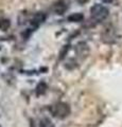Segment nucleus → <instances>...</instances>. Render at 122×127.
Masks as SVG:
<instances>
[{
    "instance_id": "obj_5",
    "label": "nucleus",
    "mask_w": 122,
    "mask_h": 127,
    "mask_svg": "<svg viewBox=\"0 0 122 127\" xmlns=\"http://www.w3.org/2000/svg\"><path fill=\"white\" fill-rule=\"evenodd\" d=\"M83 19H84V16L81 13H74L68 17V20L71 21V22H80V21L83 20Z\"/></svg>"
},
{
    "instance_id": "obj_4",
    "label": "nucleus",
    "mask_w": 122,
    "mask_h": 127,
    "mask_svg": "<svg viewBox=\"0 0 122 127\" xmlns=\"http://www.w3.org/2000/svg\"><path fill=\"white\" fill-rule=\"evenodd\" d=\"M67 7H68V5H67V2H65V1H63V0H61V1L56 2L55 4H54V6H53V11H54V13H55V14L62 15V14H64L65 12H66Z\"/></svg>"
},
{
    "instance_id": "obj_6",
    "label": "nucleus",
    "mask_w": 122,
    "mask_h": 127,
    "mask_svg": "<svg viewBox=\"0 0 122 127\" xmlns=\"http://www.w3.org/2000/svg\"><path fill=\"white\" fill-rule=\"evenodd\" d=\"M10 27H11V22L9 19H5V18L0 19V30L1 31H6Z\"/></svg>"
},
{
    "instance_id": "obj_10",
    "label": "nucleus",
    "mask_w": 122,
    "mask_h": 127,
    "mask_svg": "<svg viewBox=\"0 0 122 127\" xmlns=\"http://www.w3.org/2000/svg\"><path fill=\"white\" fill-rule=\"evenodd\" d=\"M0 127H1V126H0Z\"/></svg>"
},
{
    "instance_id": "obj_9",
    "label": "nucleus",
    "mask_w": 122,
    "mask_h": 127,
    "mask_svg": "<svg viewBox=\"0 0 122 127\" xmlns=\"http://www.w3.org/2000/svg\"><path fill=\"white\" fill-rule=\"evenodd\" d=\"M103 2H106V3H111V2H113L114 0H102Z\"/></svg>"
},
{
    "instance_id": "obj_7",
    "label": "nucleus",
    "mask_w": 122,
    "mask_h": 127,
    "mask_svg": "<svg viewBox=\"0 0 122 127\" xmlns=\"http://www.w3.org/2000/svg\"><path fill=\"white\" fill-rule=\"evenodd\" d=\"M41 127H55L49 119H42L41 121Z\"/></svg>"
},
{
    "instance_id": "obj_3",
    "label": "nucleus",
    "mask_w": 122,
    "mask_h": 127,
    "mask_svg": "<svg viewBox=\"0 0 122 127\" xmlns=\"http://www.w3.org/2000/svg\"><path fill=\"white\" fill-rule=\"evenodd\" d=\"M45 19H46V16L42 13L34 14L33 17L31 18V20H30L31 21V28H32V29H36V28H38L42 22L45 21Z\"/></svg>"
},
{
    "instance_id": "obj_1",
    "label": "nucleus",
    "mask_w": 122,
    "mask_h": 127,
    "mask_svg": "<svg viewBox=\"0 0 122 127\" xmlns=\"http://www.w3.org/2000/svg\"><path fill=\"white\" fill-rule=\"evenodd\" d=\"M108 14H109L108 9L103 4H100V3L93 4L91 9H90V16L96 22H101L105 20L108 17Z\"/></svg>"
},
{
    "instance_id": "obj_8",
    "label": "nucleus",
    "mask_w": 122,
    "mask_h": 127,
    "mask_svg": "<svg viewBox=\"0 0 122 127\" xmlns=\"http://www.w3.org/2000/svg\"><path fill=\"white\" fill-rule=\"evenodd\" d=\"M76 1L78 2V3H80V4H84V3H86V2H88L89 0H76Z\"/></svg>"
},
{
    "instance_id": "obj_2",
    "label": "nucleus",
    "mask_w": 122,
    "mask_h": 127,
    "mask_svg": "<svg viewBox=\"0 0 122 127\" xmlns=\"http://www.w3.org/2000/svg\"><path fill=\"white\" fill-rule=\"evenodd\" d=\"M50 111L53 117L58 119H64L69 116L70 113V107L67 103L64 102H58L50 107Z\"/></svg>"
}]
</instances>
